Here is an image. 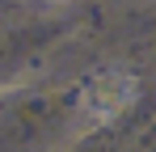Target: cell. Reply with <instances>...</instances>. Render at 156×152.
Wrapping results in <instances>:
<instances>
[{"instance_id": "1", "label": "cell", "mask_w": 156, "mask_h": 152, "mask_svg": "<svg viewBox=\"0 0 156 152\" xmlns=\"http://www.w3.org/2000/svg\"><path fill=\"white\" fill-rule=\"evenodd\" d=\"M135 76L127 72H105L97 76L93 85H89V93H84V110H89V118H110V114H118L127 101H135Z\"/></svg>"}]
</instances>
